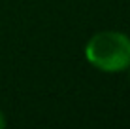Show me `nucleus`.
Instances as JSON below:
<instances>
[{"mask_svg":"<svg viewBox=\"0 0 130 129\" xmlns=\"http://www.w3.org/2000/svg\"><path fill=\"white\" fill-rule=\"evenodd\" d=\"M85 59L100 72H124L130 68V36L121 30H100L87 40Z\"/></svg>","mask_w":130,"mask_h":129,"instance_id":"f257e3e1","label":"nucleus"},{"mask_svg":"<svg viewBox=\"0 0 130 129\" xmlns=\"http://www.w3.org/2000/svg\"><path fill=\"white\" fill-rule=\"evenodd\" d=\"M6 116H4V112H2V110H0V129H2V127H6Z\"/></svg>","mask_w":130,"mask_h":129,"instance_id":"f03ea898","label":"nucleus"}]
</instances>
